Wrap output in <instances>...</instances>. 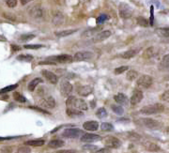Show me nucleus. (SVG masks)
<instances>
[{"mask_svg":"<svg viewBox=\"0 0 169 153\" xmlns=\"http://www.w3.org/2000/svg\"><path fill=\"white\" fill-rule=\"evenodd\" d=\"M66 104L68 108H75L80 111H86L88 109V106L84 100L77 99L75 97H69Z\"/></svg>","mask_w":169,"mask_h":153,"instance_id":"1","label":"nucleus"},{"mask_svg":"<svg viewBox=\"0 0 169 153\" xmlns=\"http://www.w3.org/2000/svg\"><path fill=\"white\" fill-rule=\"evenodd\" d=\"M165 110V106L162 103H155L151 105H147L141 108L140 113L143 115H154L158 113H162Z\"/></svg>","mask_w":169,"mask_h":153,"instance_id":"2","label":"nucleus"},{"mask_svg":"<svg viewBox=\"0 0 169 153\" xmlns=\"http://www.w3.org/2000/svg\"><path fill=\"white\" fill-rule=\"evenodd\" d=\"M49 62H51L53 65L56 63H69L73 60V57H70L69 55H55V57H50L46 59Z\"/></svg>","mask_w":169,"mask_h":153,"instance_id":"3","label":"nucleus"},{"mask_svg":"<svg viewBox=\"0 0 169 153\" xmlns=\"http://www.w3.org/2000/svg\"><path fill=\"white\" fill-rule=\"evenodd\" d=\"M119 16L122 19H129L132 15V9L126 3H121L119 8Z\"/></svg>","mask_w":169,"mask_h":153,"instance_id":"4","label":"nucleus"},{"mask_svg":"<svg viewBox=\"0 0 169 153\" xmlns=\"http://www.w3.org/2000/svg\"><path fill=\"white\" fill-rule=\"evenodd\" d=\"M104 145L109 149H119L121 146V142L115 136H107L104 138Z\"/></svg>","mask_w":169,"mask_h":153,"instance_id":"5","label":"nucleus"},{"mask_svg":"<svg viewBox=\"0 0 169 153\" xmlns=\"http://www.w3.org/2000/svg\"><path fill=\"white\" fill-rule=\"evenodd\" d=\"M153 83V79L150 75H142L137 80V85L142 88H148Z\"/></svg>","mask_w":169,"mask_h":153,"instance_id":"6","label":"nucleus"},{"mask_svg":"<svg viewBox=\"0 0 169 153\" xmlns=\"http://www.w3.org/2000/svg\"><path fill=\"white\" fill-rule=\"evenodd\" d=\"M73 85H71L70 82L68 81H63V82H61L60 84V92H61V95L63 97H66V98H69L70 95L73 92Z\"/></svg>","mask_w":169,"mask_h":153,"instance_id":"7","label":"nucleus"},{"mask_svg":"<svg viewBox=\"0 0 169 153\" xmlns=\"http://www.w3.org/2000/svg\"><path fill=\"white\" fill-rule=\"evenodd\" d=\"M83 134V131L79 129H75V128H68L63 131L62 132V136L65 138H77L79 135Z\"/></svg>","mask_w":169,"mask_h":153,"instance_id":"8","label":"nucleus"},{"mask_svg":"<svg viewBox=\"0 0 169 153\" xmlns=\"http://www.w3.org/2000/svg\"><path fill=\"white\" fill-rule=\"evenodd\" d=\"M29 15L33 19H40L43 16V9L40 5H36L29 9Z\"/></svg>","mask_w":169,"mask_h":153,"instance_id":"9","label":"nucleus"},{"mask_svg":"<svg viewBox=\"0 0 169 153\" xmlns=\"http://www.w3.org/2000/svg\"><path fill=\"white\" fill-rule=\"evenodd\" d=\"M140 123L143 125L147 127V129H157L159 126H160V123L155 120V119H140Z\"/></svg>","mask_w":169,"mask_h":153,"instance_id":"10","label":"nucleus"},{"mask_svg":"<svg viewBox=\"0 0 169 153\" xmlns=\"http://www.w3.org/2000/svg\"><path fill=\"white\" fill-rule=\"evenodd\" d=\"M40 105L43 107V108L52 109L55 106V101L53 97H47V98H43L40 101Z\"/></svg>","mask_w":169,"mask_h":153,"instance_id":"11","label":"nucleus"},{"mask_svg":"<svg viewBox=\"0 0 169 153\" xmlns=\"http://www.w3.org/2000/svg\"><path fill=\"white\" fill-rule=\"evenodd\" d=\"M93 57V54L90 52H78L74 55L73 60L74 61H85L89 60Z\"/></svg>","mask_w":169,"mask_h":153,"instance_id":"12","label":"nucleus"},{"mask_svg":"<svg viewBox=\"0 0 169 153\" xmlns=\"http://www.w3.org/2000/svg\"><path fill=\"white\" fill-rule=\"evenodd\" d=\"M142 100H143V92L139 89H136L134 91V93H132L131 97L130 103L132 105H136L139 103Z\"/></svg>","mask_w":169,"mask_h":153,"instance_id":"13","label":"nucleus"},{"mask_svg":"<svg viewBox=\"0 0 169 153\" xmlns=\"http://www.w3.org/2000/svg\"><path fill=\"white\" fill-rule=\"evenodd\" d=\"M101 137L98 134H85L83 136L81 137V141L85 143H92L96 141H100Z\"/></svg>","mask_w":169,"mask_h":153,"instance_id":"14","label":"nucleus"},{"mask_svg":"<svg viewBox=\"0 0 169 153\" xmlns=\"http://www.w3.org/2000/svg\"><path fill=\"white\" fill-rule=\"evenodd\" d=\"M42 75L45 77V79L48 81L49 83L51 84H56L58 83V76H56L55 73H53L52 71H50V70H43L42 71Z\"/></svg>","mask_w":169,"mask_h":153,"instance_id":"15","label":"nucleus"},{"mask_svg":"<svg viewBox=\"0 0 169 153\" xmlns=\"http://www.w3.org/2000/svg\"><path fill=\"white\" fill-rule=\"evenodd\" d=\"M111 36V31L109 30H105V31H101L100 33H98L94 38V42H102V40H104L106 39H108Z\"/></svg>","mask_w":169,"mask_h":153,"instance_id":"16","label":"nucleus"},{"mask_svg":"<svg viewBox=\"0 0 169 153\" xmlns=\"http://www.w3.org/2000/svg\"><path fill=\"white\" fill-rule=\"evenodd\" d=\"M101 27H95V28H90V29H88L86 30L85 32L82 33V38H85V39H88V38H91L93 37V36L97 35L98 33H100L101 31Z\"/></svg>","mask_w":169,"mask_h":153,"instance_id":"17","label":"nucleus"},{"mask_svg":"<svg viewBox=\"0 0 169 153\" xmlns=\"http://www.w3.org/2000/svg\"><path fill=\"white\" fill-rule=\"evenodd\" d=\"M143 146L145 147V149L148 151L150 152H157L159 151L161 149L160 147H159L157 144H155V143H152V142H150V141H146L143 143Z\"/></svg>","mask_w":169,"mask_h":153,"instance_id":"18","label":"nucleus"},{"mask_svg":"<svg viewBox=\"0 0 169 153\" xmlns=\"http://www.w3.org/2000/svg\"><path fill=\"white\" fill-rule=\"evenodd\" d=\"M65 22V17L61 12H56L53 17V24L56 27L62 25Z\"/></svg>","mask_w":169,"mask_h":153,"instance_id":"19","label":"nucleus"},{"mask_svg":"<svg viewBox=\"0 0 169 153\" xmlns=\"http://www.w3.org/2000/svg\"><path fill=\"white\" fill-rule=\"evenodd\" d=\"M84 129L86 131H97L99 128V123L97 121H86L83 124Z\"/></svg>","mask_w":169,"mask_h":153,"instance_id":"20","label":"nucleus"},{"mask_svg":"<svg viewBox=\"0 0 169 153\" xmlns=\"http://www.w3.org/2000/svg\"><path fill=\"white\" fill-rule=\"evenodd\" d=\"M114 99L119 104L125 105L128 103V98H127V96L123 93H117V95H115Z\"/></svg>","mask_w":169,"mask_h":153,"instance_id":"21","label":"nucleus"},{"mask_svg":"<svg viewBox=\"0 0 169 153\" xmlns=\"http://www.w3.org/2000/svg\"><path fill=\"white\" fill-rule=\"evenodd\" d=\"M64 146V141L59 140V139H54L51 140L48 143V147H51V149H58V147H61Z\"/></svg>","mask_w":169,"mask_h":153,"instance_id":"22","label":"nucleus"},{"mask_svg":"<svg viewBox=\"0 0 169 153\" xmlns=\"http://www.w3.org/2000/svg\"><path fill=\"white\" fill-rule=\"evenodd\" d=\"M92 92V88L89 85L80 86L78 88V94L81 96H88Z\"/></svg>","mask_w":169,"mask_h":153,"instance_id":"23","label":"nucleus"},{"mask_svg":"<svg viewBox=\"0 0 169 153\" xmlns=\"http://www.w3.org/2000/svg\"><path fill=\"white\" fill-rule=\"evenodd\" d=\"M137 53H138V50H128L121 55V57L124 59H131L132 57H134Z\"/></svg>","mask_w":169,"mask_h":153,"instance_id":"24","label":"nucleus"},{"mask_svg":"<svg viewBox=\"0 0 169 153\" xmlns=\"http://www.w3.org/2000/svg\"><path fill=\"white\" fill-rule=\"evenodd\" d=\"M44 140L42 139H34V140H29L25 142L27 146H31V147H42L44 145Z\"/></svg>","mask_w":169,"mask_h":153,"instance_id":"25","label":"nucleus"},{"mask_svg":"<svg viewBox=\"0 0 169 153\" xmlns=\"http://www.w3.org/2000/svg\"><path fill=\"white\" fill-rule=\"evenodd\" d=\"M40 83H42V80L40 78H35L33 79L31 82L28 84V90L29 91H34L35 88H37V85Z\"/></svg>","mask_w":169,"mask_h":153,"instance_id":"26","label":"nucleus"},{"mask_svg":"<svg viewBox=\"0 0 169 153\" xmlns=\"http://www.w3.org/2000/svg\"><path fill=\"white\" fill-rule=\"evenodd\" d=\"M74 32H76L75 29H68V30H62V31H58L55 32V36L56 37H67V36H70L71 34H73Z\"/></svg>","mask_w":169,"mask_h":153,"instance_id":"27","label":"nucleus"},{"mask_svg":"<svg viewBox=\"0 0 169 153\" xmlns=\"http://www.w3.org/2000/svg\"><path fill=\"white\" fill-rule=\"evenodd\" d=\"M67 115L70 116H83V113L82 111L75 109V108H68L67 109Z\"/></svg>","mask_w":169,"mask_h":153,"instance_id":"28","label":"nucleus"},{"mask_svg":"<svg viewBox=\"0 0 169 153\" xmlns=\"http://www.w3.org/2000/svg\"><path fill=\"white\" fill-rule=\"evenodd\" d=\"M17 60L23 61V62H31L33 60V57L31 55H20L17 57Z\"/></svg>","mask_w":169,"mask_h":153,"instance_id":"29","label":"nucleus"},{"mask_svg":"<svg viewBox=\"0 0 169 153\" xmlns=\"http://www.w3.org/2000/svg\"><path fill=\"white\" fill-rule=\"evenodd\" d=\"M137 76H138V73L136 70H129L127 73L126 78L129 81H134L137 78Z\"/></svg>","mask_w":169,"mask_h":153,"instance_id":"30","label":"nucleus"},{"mask_svg":"<svg viewBox=\"0 0 169 153\" xmlns=\"http://www.w3.org/2000/svg\"><path fill=\"white\" fill-rule=\"evenodd\" d=\"M156 33L162 37H169V27L165 28H158L156 29Z\"/></svg>","mask_w":169,"mask_h":153,"instance_id":"31","label":"nucleus"},{"mask_svg":"<svg viewBox=\"0 0 169 153\" xmlns=\"http://www.w3.org/2000/svg\"><path fill=\"white\" fill-rule=\"evenodd\" d=\"M111 108H112V110H113V112L114 113H116L117 115H123V113H124V109H123V107L122 106H120V105H112L111 106Z\"/></svg>","mask_w":169,"mask_h":153,"instance_id":"32","label":"nucleus"},{"mask_svg":"<svg viewBox=\"0 0 169 153\" xmlns=\"http://www.w3.org/2000/svg\"><path fill=\"white\" fill-rule=\"evenodd\" d=\"M13 98H14L15 101H17L18 103H25V101H27V99H25L22 94H20V93H18V92H15V93L13 94Z\"/></svg>","mask_w":169,"mask_h":153,"instance_id":"33","label":"nucleus"},{"mask_svg":"<svg viewBox=\"0 0 169 153\" xmlns=\"http://www.w3.org/2000/svg\"><path fill=\"white\" fill-rule=\"evenodd\" d=\"M18 88V85H17V84L8 85V86H6V88H2L1 90H0V94L6 93V92H9V91H12V90H14L15 88Z\"/></svg>","mask_w":169,"mask_h":153,"instance_id":"34","label":"nucleus"},{"mask_svg":"<svg viewBox=\"0 0 169 153\" xmlns=\"http://www.w3.org/2000/svg\"><path fill=\"white\" fill-rule=\"evenodd\" d=\"M136 22H137V24H139V25H141V27H147L148 24H150V23H148V21L146 19V18H144V17H142V16H140V17H138L137 18V20H136Z\"/></svg>","mask_w":169,"mask_h":153,"instance_id":"35","label":"nucleus"},{"mask_svg":"<svg viewBox=\"0 0 169 153\" xmlns=\"http://www.w3.org/2000/svg\"><path fill=\"white\" fill-rule=\"evenodd\" d=\"M161 67L162 68H169V54L165 55V57H163L161 61Z\"/></svg>","mask_w":169,"mask_h":153,"instance_id":"36","label":"nucleus"},{"mask_svg":"<svg viewBox=\"0 0 169 153\" xmlns=\"http://www.w3.org/2000/svg\"><path fill=\"white\" fill-rule=\"evenodd\" d=\"M153 55H154V48L148 47L144 52V57L145 58H150V57H152Z\"/></svg>","mask_w":169,"mask_h":153,"instance_id":"37","label":"nucleus"},{"mask_svg":"<svg viewBox=\"0 0 169 153\" xmlns=\"http://www.w3.org/2000/svg\"><path fill=\"white\" fill-rule=\"evenodd\" d=\"M101 129L104 131H109L113 130V125L111 123H108V122H104L101 125Z\"/></svg>","mask_w":169,"mask_h":153,"instance_id":"38","label":"nucleus"},{"mask_svg":"<svg viewBox=\"0 0 169 153\" xmlns=\"http://www.w3.org/2000/svg\"><path fill=\"white\" fill-rule=\"evenodd\" d=\"M34 38H35L34 34H24L20 37V40H22V42H28V40H31Z\"/></svg>","mask_w":169,"mask_h":153,"instance_id":"39","label":"nucleus"},{"mask_svg":"<svg viewBox=\"0 0 169 153\" xmlns=\"http://www.w3.org/2000/svg\"><path fill=\"white\" fill-rule=\"evenodd\" d=\"M96 116H98L99 119H104L107 116V112H106V110L104 108H100V109L97 110Z\"/></svg>","mask_w":169,"mask_h":153,"instance_id":"40","label":"nucleus"},{"mask_svg":"<svg viewBox=\"0 0 169 153\" xmlns=\"http://www.w3.org/2000/svg\"><path fill=\"white\" fill-rule=\"evenodd\" d=\"M128 70H129V67H128V66H121V67L115 69L114 73H115V74H120V73H124V71H126Z\"/></svg>","mask_w":169,"mask_h":153,"instance_id":"41","label":"nucleus"},{"mask_svg":"<svg viewBox=\"0 0 169 153\" xmlns=\"http://www.w3.org/2000/svg\"><path fill=\"white\" fill-rule=\"evenodd\" d=\"M83 149L85 150H88V151H91V152H96L98 150V147L97 146H94V145H86L83 147Z\"/></svg>","mask_w":169,"mask_h":153,"instance_id":"42","label":"nucleus"},{"mask_svg":"<svg viewBox=\"0 0 169 153\" xmlns=\"http://www.w3.org/2000/svg\"><path fill=\"white\" fill-rule=\"evenodd\" d=\"M30 152H31V149L27 146H22L17 149V153H30Z\"/></svg>","mask_w":169,"mask_h":153,"instance_id":"43","label":"nucleus"},{"mask_svg":"<svg viewBox=\"0 0 169 153\" xmlns=\"http://www.w3.org/2000/svg\"><path fill=\"white\" fill-rule=\"evenodd\" d=\"M129 138L131 140L137 141V140H140L141 139V136L139 134H135V132H129Z\"/></svg>","mask_w":169,"mask_h":153,"instance_id":"44","label":"nucleus"},{"mask_svg":"<svg viewBox=\"0 0 169 153\" xmlns=\"http://www.w3.org/2000/svg\"><path fill=\"white\" fill-rule=\"evenodd\" d=\"M107 19H108V16H107L106 14H101V15H100L98 18H97V24H102V23H104Z\"/></svg>","mask_w":169,"mask_h":153,"instance_id":"45","label":"nucleus"},{"mask_svg":"<svg viewBox=\"0 0 169 153\" xmlns=\"http://www.w3.org/2000/svg\"><path fill=\"white\" fill-rule=\"evenodd\" d=\"M42 45H39V44H27V45H24V48L25 49H40V48H42Z\"/></svg>","mask_w":169,"mask_h":153,"instance_id":"46","label":"nucleus"},{"mask_svg":"<svg viewBox=\"0 0 169 153\" xmlns=\"http://www.w3.org/2000/svg\"><path fill=\"white\" fill-rule=\"evenodd\" d=\"M6 4L9 8H15L17 5V0H6Z\"/></svg>","mask_w":169,"mask_h":153,"instance_id":"47","label":"nucleus"},{"mask_svg":"<svg viewBox=\"0 0 169 153\" xmlns=\"http://www.w3.org/2000/svg\"><path fill=\"white\" fill-rule=\"evenodd\" d=\"M161 99L163 101H169V90L165 91V93H163V95L161 96Z\"/></svg>","mask_w":169,"mask_h":153,"instance_id":"48","label":"nucleus"},{"mask_svg":"<svg viewBox=\"0 0 169 153\" xmlns=\"http://www.w3.org/2000/svg\"><path fill=\"white\" fill-rule=\"evenodd\" d=\"M153 11H154V8H153V6H151L150 7V25H153V21H154V13H153Z\"/></svg>","mask_w":169,"mask_h":153,"instance_id":"49","label":"nucleus"},{"mask_svg":"<svg viewBox=\"0 0 169 153\" xmlns=\"http://www.w3.org/2000/svg\"><path fill=\"white\" fill-rule=\"evenodd\" d=\"M1 153H12V147H4L1 149Z\"/></svg>","mask_w":169,"mask_h":153,"instance_id":"50","label":"nucleus"},{"mask_svg":"<svg viewBox=\"0 0 169 153\" xmlns=\"http://www.w3.org/2000/svg\"><path fill=\"white\" fill-rule=\"evenodd\" d=\"M55 153H78L74 149H61V150H58Z\"/></svg>","mask_w":169,"mask_h":153,"instance_id":"51","label":"nucleus"},{"mask_svg":"<svg viewBox=\"0 0 169 153\" xmlns=\"http://www.w3.org/2000/svg\"><path fill=\"white\" fill-rule=\"evenodd\" d=\"M95 153H111V149L109 147H104V149H98Z\"/></svg>","mask_w":169,"mask_h":153,"instance_id":"52","label":"nucleus"},{"mask_svg":"<svg viewBox=\"0 0 169 153\" xmlns=\"http://www.w3.org/2000/svg\"><path fill=\"white\" fill-rule=\"evenodd\" d=\"M55 2L58 4V5H59V6H62V5L65 4L66 0H55Z\"/></svg>","mask_w":169,"mask_h":153,"instance_id":"53","label":"nucleus"},{"mask_svg":"<svg viewBox=\"0 0 169 153\" xmlns=\"http://www.w3.org/2000/svg\"><path fill=\"white\" fill-rule=\"evenodd\" d=\"M31 1H33V0H21V3H22V5H27V3L31 2Z\"/></svg>","mask_w":169,"mask_h":153,"instance_id":"54","label":"nucleus"},{"mask_svg":"<svg viewBox=\"0 0 169 153\" xmlns=\"http://www.w3.org/2000/svg\"><path fill=\"white\" fill-rule=\"evenodd\" d=\"M12 49H13V51H19L20 50V48L18 46H14V45L12 46Z\"/></svg>","mask_w":169,"mask_h":153,"instance_id":"55","label":"nucleus"},{"mask_svg":"<svg viewBox=\"0 0 169 153\" xmlns=\"http://www.w3.org/2000/svg\"><path fill=\"white\" fill-rule=\"evenodd\" d=\"M165 80H166V81H169V74H168L167 76H165Z\"/></svg>","mask_w":169,"mask_h":153,"instance_id":"56","label":"nucleus"},{"mask_svg":"<svg viewBox=\"0 0 169 153\" xmlns=\"http://www.w3.org/2000/svg\"><path fill=\"white\" fill-rule=\"evenodd\" d=\"M8 138H3V137H0V141H2V140H6Z\"/></svg>","mask_w":169,"mask_h":153,"instance_id":"57","label":"nucleus"},{"mask_svg":"<svg viewBox=\"0 0 169 153\" xmlns=\"http://www.w3.org/2000/svg\"><path fill=\"white\" fill-rule=\"evenodd\" d=\"M166 132H167V134H169V127H168V128H167V130H166Z\"/></svg>","mask_w":169,"mask_h":153,"instance_id":"58","label":"nucleus"}]
</instances>
